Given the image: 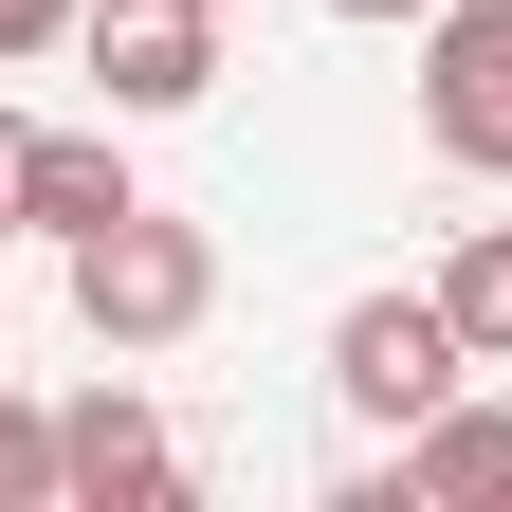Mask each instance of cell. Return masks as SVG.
I'll list each match as a JSON object with an SVG mask.
<instances>
[{
	"label": "cell",
	"instance_id": "cell-1",
	"mask_svg": "<svg viewBox=\"0 0 512 512\" xmlns=\"http://www.w3.org/2000/svg\"><path fill=\"white\" fill-rule=\"evenodd\" d=\"M74 256V330L110 348V366H147V348H183L220 311V238L202 220H165V202H128V220H92V238H55Z\"/></svg>",
	"mask_w": 512,
	"mask_h": 512
},
{
	"label": "cell",
	"instance_id": "cell-2",
	"mask_svg": "<svg viewBox=\"0 0 512 512\" xmlns=\"http://www.w3.org/2000/svg\"><path fill=\"white\" fill-rule=\"evenodd\" d=\"M458 384H476V348H458L439 293H348V311H330V403H348L366 439H403L421 403H458Z\"/></svg>",
	"mask_w": 512,
	"mask_h": 512
},
{
	"label": "cell",
	"instance_id": "cell-3",
	"mask_svg": "<svg viewBox=\"0 0 512 512\" xmlns=\"http://www.w3.org/2000/svg\"><path fill=\"white\" fill-rule=\"evenodd\" d=\"M74 55H92L110 128H165V110H202V92H220V0H92Z\"/></svg>",
	"mask_w": 512,
	"mask_h": 512
},
{
	"label": "cell",
	"instance_id": "cell-4",
	"mask_svg": "<svg viewBox=\"0 0 512 512\" xmlns=\"http://www.w3.org/2000/svg\"><path fill=\"white\" fill-rule=\"evenodd\" d=\"M421 128H439V165L512 183V0H439L421 19Z\"/></svg>",
	"mask_w": 512,
	"mask_h": 512
},
{
	"label": "cell",
	"instance_id": "cell-5",
	"mask_svg": "<svg viewBox=\"0 0 512 512\" xmlns=\"http://www.w3.org/2000/svg\"><path fill=\"white\" fill-rule=\"evenodd\" d=\"M55 494H74V512H147V494H183V439H165V403H147V384L55 403Z\"/></svg>",
	"mask_w": 512,
	"mask_h": 512
},
{
	"label": "cell",
	"instance_id": "cell-6",
	"mask_svg": "<svg viewBox=\"0 0 512 512\" xmlns=\"http://www.w3.org/2000/svg\"><path fill=\"white\" fill-rule=\"evenodd\" d=\"M384 476H403V512H512V403H476V384H458V403H421Z\"/></svg>",
	"mask_w": 512,
	"mask_h": 512
},
{
	"label": "cell",
	"instance_id": "cell-7",
	"mask_svg": "<svg viewBox=\"0 0 512 512\" xmlns=\"http://www.w3.org/2000/svg\"><path fill=\"white\" fill-rule=\"evenodd\" d=\"M147 183H128V147L110 128H37V183H19V238H92V220H128Z\"/></svg>",
	"mask_w": 512,
	"mask_h": 512
},
{
	"label": "cell",
	"instance_id": "cell-8",
	"mask_svg": "<svg viewBox=\"0 0 512 512\" xmlns=\"http://www.w3.org/2000/svg\"><path fill=\"white\" fill-rule=\"evenodd\" d=\"M421 293L458 311V348H476V366H512V220H476V238H458V256L421 275Z\"/></svg>",
	"mask_w": 512,
	"mask_h": 512
},
{
	"label": "cell",
	"instance_id": "cell-9",
	"mask_svg": "<svg viewBox=\"0 0 512 512\" xmlns=\"http://www.w3.org/2000/svg\"><path fill=\"white\" fill-rule=\"evenodd\" d=\"M0 512H55V403L0 384Z\"/></svg>",
	"mask_w": 512,
	"mask_h": 512
},
{
	"label": "cell",
	"instance_id": "cell-10",
	"mask_svg": "<svg viewBox=\"0 0 512 512\" xmlns=\"http://www.w3.org/2000/svg\"><path fill=\"white\" fill-rule=\"evenodd\" d=\"M74 19H92V0H0V55H55Z\"/></svg>",
	"mask_w": 512,
	"mask_h": 512
},
{
	"label": "cell",
	"instance_id": "cell-11",
	"mask_svg": "<svg viewBox=\"0 0 512 512\" xmlns=\"http://www.w3.org/2000/svg\"><path fill=\"white\" fill-rule=\"evenodd\" d=\"M19 183H37V128L0 110V238H19Z\"/></svg>",
	"mask_w": 512,
	"mask_h": 512
},
{
	"label": "cell",
	"instance_id": "cell-12",
	"mask_svg": "<svg viewBox=\"0 0 512 512\" xmlns=\"http://www.w3.org/2000/svg\"><path fill=\"white\" fill-rule=\"evenodd\" d=\"M330 19H439V0H330Z\"/></svg>",
	"mask_w": 512,
	"mask_h": 512
}]
</instances>
